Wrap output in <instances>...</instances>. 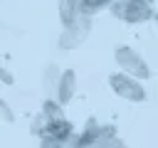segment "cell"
<instances>
[{
  "mask_svg": "<svg viewBox=\"0 0 158 148\" xmlns=\"http://www.w3.org/2000/svg\"><path fill=\"white\" fill-rule=\"evenodd\" d=\"M40 148H79V136L67 118L47 123L44 133L40 136Z\"/></svg>",
  "mask_w": 158,
  "mask_h": 148,
  "instance_id": "obj_1",
  "label": "cell"
},
{
  "mask_svg": "<svg viewBox=\"0 0 158 148\" xmlns=\"http://www.w3.org/2000/svg\"><path fill=\"white\" fill-rule=\"evenodd\" d=\"M109 10L116 20H123V22H131V25L146 22L156 15L151 0H114Z\"/></svg>",
  "mask_w": 158,
  "mask_h": 148,
  "instance_id": "obj_2",
  "label": "cell"
},
{
  "mask_svg": "<svg viewBox=\"0 0 158 148\" xmlns=\"http://www.w3.org/2000/svg\"><path fill=\"white\" fill-rule=\"evenodd\" d=\"M114 59H116V64H118V69H121L123 74H128V76H133V79H138V81L151 76V69H148L146 59H143L133 47H126V44L116 47Z\"/></svg>",
  "mask_w": 158,
  "mask_h": 148,
  "instance_id": "obj_3",
  "label": "cell"
},
{
  "mask_svg": "<svg viewBox=\"0 0 158 148\" xmlns=\"http://www.w3.org/2000/svg\"><path fill=\"white\" fill-rule=\"evenodd\" d=\"M109 86H111V91H114L118 99H126V101H133V104L146 101V89H143V84H141L138 79H133V76L123 74V72H114V74L109 76Z\"/></svg>",
  "mask_w": 158,
  "mask_h": 148,
  "instance_id": "obj_4",
  "label": "cell"
},
{
  "mask_svg": "<svg viewBox=\"0 0 158 148\" xmlns=\"http://www.w3.org/2000/svg\"><path fill=\"white\" fill-rule=\"evenodd\" d=\"M89 32H91V17L89 15H79L69 27L62 30L57 44H59V49H77V47L84 44V39L89 37Z\"/></svg>",
  "mask_w": 158,
  "mask_h": 148,
  "instance_id": "obj_5",
  "label": "cell"
},
{
  "mask_svg": "<svg viewBox=\"0 0 158 148\" xmlns=\"http://www.w3.org/2000/svg\"><path fill=\"white\" fill-rule=\"evenodd\" d=\"M74 91H77V74H74V69L59 72L57 86H54V101H57L59 106H67V104L74 99Z\"/></svg>",
  "mask_w": 158,
  "mask_h": 148,
  "instance_id": "obj_6",
  "label": "cell"
},
{
  "mask_svg": "<svg viewBox=\"0 0 158 148\" xmlns=\"http://www.w3.org/2000/svg\"><path fill=\"white\" fill-rule=\"evenodd\" d=\"M57 10H59V22L69 27L81 15V0H57Z\"/></svg>",
  "mask_w": 158,
  "mask_h": 148,
  "instance_id": "obj_7",
  "label": "cell"
},
{
  "mask_svg": "<svg viewBox=\"0 0 158 148\" xmlns=\"http://www.w3.org/2000/svg\"><path fill=\"white\" fill-rule=\"evenodd\" d=\"M42 116L47 118V123H57V121H64V106H59L54 99H47L42 104Z\"/></svg>",
  "mask_w": 158,
  "mask_h": 148,
  "instance_id": "obj_8",
  "label": "cell"
},
{
  "mask_svg": "<svg viewBox=\"0 0 158 148\" xmlns=\"http://www.w3.org/2000/svg\"><path fill=\"white\" fill-rule=\"evenodd\" d=\"M111 2L114 0H81V15H94V12H99V10H104V7H111Z\"/></svg>",
  "mask_w": 158,
  "mask_h": 148,
  "instance_id": "obj_9",
  "label": "cell"
},
{
  "mask_svg": "<svg viewBox=\"0 0 158 148\" xmlns=\"http://www.w3.org/2000/svg\"><path fill=\"white\" fill-rule=\"evenodd\" d=\"M44 128H47V118H44V116H42V111H40L37 116H32L30 133H32V136H42V133H44Z\"/></svg>",
  "mask_w": 158,
  "mask_h": 148,
  "instance_id": "obj_10",
  "label": "cell"
},
{
  "mask_svg": "<svg viewBox=\"0 0 158 148\" xmlns=\"http://www.w3.org/2000/svg\"><path fill=\"white\" fill-rule=\"evenodd\" d=\"M86 148H126V143H123L118 136H114V138H106V141L91 143V146H86Z\"/></svg>",
  "mask_w": 158,
  "mask_h": 148,
  "instance_id": "obj_11",
  "label": "cell"
},
{
  "mask_svg": "<svg viewBox=\"0 0 158 148\" xmlns=\"http://www.w3.org/2000/svg\"><path fill=\"white\" fill-rule=\"evenodd\" d=\"M0 113H2V121H7V123H12L15 121V116H12V111L7 109V104L0 99Z\"/></svg>",
  "mask_w": 158,
  "mask_h": 148,
  "instance_id": "obj_12",
  "label": "cell"
},
{
  "mask_svg": "<svg viewBox=\"0 0 158 148\" xmlns=\"http://www.w3.org/2000/svg\"><path fill=\"white\" fill-rule=\"evenodd\" d=\"M0 79H2L5 84H12V76H10V72H5V69H0Z\"/></svg>",
  "mask_w": 158,
  "mask_h": 148,
  "instance_id": "obj_13",
  "label": "cell"
},
{
  "mask_svg": "<svg viewBox=\"0 0 158 148\" xmlns=\"http://www.w3.org/2000/svg\"><path fill=\"white\" fill-rule=\"evenodd\" d=\"M153 20H156V22H158V12H156V15H153Z\"/></svg>",
  "mask_w": 158,
  "mask_h": 148,
  "instance_id": "obj_14",
  "label": "cell"
}]
</instances>
